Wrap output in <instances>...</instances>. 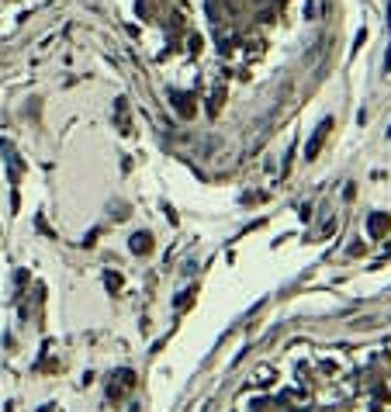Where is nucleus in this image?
<instances>
[{
    "instance_id": "nucleus-1",
    "label": "nucleus",
    "mask_w": 391,
    "mask_h": 412,
    "mask_svg": "<svg viewBox=\"0 0 391 412\" xmlns=\"http://www.w3.org/2000/svg\"><path fill=\"white\" fill-rule=\"evenodd\" d=\"M332 128V121H322L319 128H315V135L308 139V146H305V159H315V152L322 149V142H326V132Z\"/></svg>"
},
{
    "instance_id": "nucleus-2",
    "label": "nucleus",
    "mask_w": 391,
    "mask_h": 412,
    "mask_svg": "<svg viewBox=\"0 0 391 412\" xmlns=\"http://www.w3.org/2000/svg\"><path fill=\"white\" fill-rule=\"evenodd\" d=\"M173 108H177L180 115H190V104H187V97H183V94H177V97H173Z\"/></svg>"
},
{
    "instance_id": "nucleus-3",
    "label": "nucleus",
    "mask_w": 391,
    "mask_h": 412,
    "mask_svg": "<svg viewBox=\"0 0 391 412\" xmlns=\"http://www.w3.org/2000/svg\"><path fill=\"white\" fill-rule=\"evenodd\" d=\"M146 239H149V235H135V250H142V253H146V250H149V242H146Z\"/></svg>"
}]
</instances>
